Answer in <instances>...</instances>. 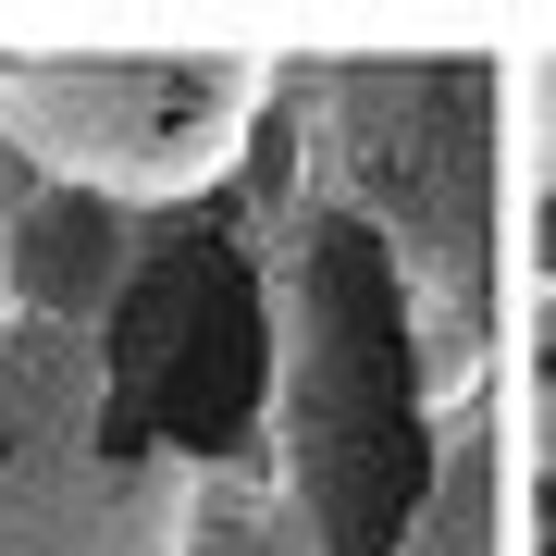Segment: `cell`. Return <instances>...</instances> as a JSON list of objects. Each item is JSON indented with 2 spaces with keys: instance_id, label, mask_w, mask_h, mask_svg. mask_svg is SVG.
<instances>
[{
  "instance_id": "6da1fadb",
  "label": "cell",
  "mask_w": 556,
  "mask_h": 556,
  "mask_svg": "<svg viewBox=\"0 0 556 556\" xmlns=\"http://www.w3.org/2000/svg\"><path fill=\"white\" fill-rule=\"evenodd\" d=\"M260 248H273V507L309 532V556H396L433 507L457 420L420 285L358 211L309 186L260 211Z\"/></svg>"
},
{
  "instance_id": "7a4b0ae2",
  "label": "cell",
  "mask_w": 556,
  "mask_h": 556,
  "mask_svg": "<svg viewBox=\"0 0 556 556\" xmlns=\"http://www.w3.org/2000/svg\"><path fill=\"white\" fill-rule=\"evenodd\" d=\"M298 124V186L358 211L396 273L420 285L445 383L470 396L495 358V149H507V62L482 50H358V62H273Z\"/></svg>"
},
{
  "instance_id": "3957f363",
  "label": "cell",
  "mask_w": 556,
  "mask_h": 556,
  "mask_svg": "<svg viewBox=\"0 0 556 556\" xmlns=\"http://www.w3.org/2000/svg\"><path fill=\"white\" fill-rule=\"evenodd\" d=\"M112 433L199 482H248L273 457V248L223 199L149 211L137 273L100 321Z\"/></svg>"
},
{
  "instance_id": "277c9868",
  "label": "cell",
  "mask_w": 556,
  "mask_h": 556,
  "mask_svg": "<svg viewBox=\"0 0 556 556\" xmlns=\"http://www.w3.org/2000/svg\"><path fill=\"white\" fill-rule=\"evenodd\" d=\"M260 50H0V137L50 186L124 211H199L260 137Z\"/></svg>"
},
{
  "instance_id": "5b68a950",
  "label": "cell",
  "mask_w": 556,
  "mask_h": 556,
  "mask_svg": "<svg viewBox=\"0 0 556 556\" xmlns=\"http://www.w3.org/2000/svg\"><path fill=\"white\" fill-rule=\"evenodd\" d=\"M211 482L112 433L100 334L13 321L0 346V556H186Z\"/></svg>"
},
{
  "instance_id": "8992f818",
  "label": "cell",
  "mask_w": 556,
  "mask_h": 556,
  "mask_svg": "<svg viewBox=\"0 0 556 556\" xmlns=\"http://www.w3.org/2000/svg\"><path fill=\"white\" fill-rule=\"evenodd\" d=\"M0 223H13V309H25V321H75V334H100L112 298H124V273H137L149 211L25 174L13 199H0Z\"/></svg>"
},
{
  "instance_id": "52a82bcc",
  "label": "cell",
  "mask_w": 556,
  "mask_h": 556,
  "mask_svg": "<svg viewBox=\"0 0 556 556\" xmlns=\"http://www.w3.org/2000/svg\"><path fill=\"white\" fill-rule=\"evenodd\" d=\"M495 495H507L495 408L457 396V420H445V470H433V507L408 519V544H396V556H507V544H495Z\"/></svg>"
},
{
  "instance_id": "ba28073f",
  "label": "cell",
  "mask_w": 556,
  "mask_h": 556,
  "mask_svg": "<svg viewBox=\"0 0 556 556\" xmlns=\"http://www.w3.org/2000/svg\"><path fill=\"white\" fill-rule=\"evenodd\" d=\"M186 556H309V532H298L273 495H211V507H199V544H186Z\"/></svg>"
},
{
  "instance_id": "9c48e42d",
  "label": "cell",
  "mask_w": 556,
  "mask_h": 556,
  "mask_svg": "<svg viewBox=\"0 0 556 556\" xmlns=\"http://www.w3.org/2000/svg\"><path fill=\"white\" fill-rule=\"evenodd\" d=\"M532 470H544V544H556V298H544V321H532Z\"/></svg>"
},
{
  "instance_id": "30bf717a",
  "label": "cell",
  "mask_w": 556,
  "mask_h": 556,
  "mask_svg": "<svg viewBox=\"0 0 556 556\" xmlns=\"http://www.w3.org/2000/svg\"><path fill=\"white\" fill-rule=\"evenodd\" d=\"M532 260H544V285H556V174H544V211H532Z\"/></svg>"
},
{
  "instance_id": "8fae6325",
  "label": "cell",
  "mask_w": 556,
  "mask_h": 556,
  "mask_svg": "<svg viewBox=\"0 0 556 556\" xmlns=\"http://www.w3.org/2000/svg\"><path fill=\"white\" fill-rule=\"evenodd\" d=\"M13 321L25 309H13V223H0V346H13Z\"/></svg>"
}]
</instances>
